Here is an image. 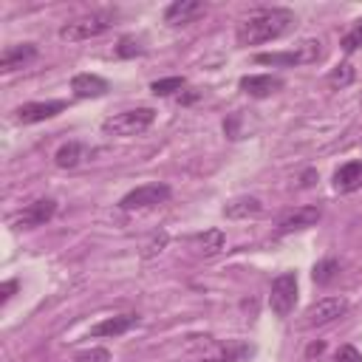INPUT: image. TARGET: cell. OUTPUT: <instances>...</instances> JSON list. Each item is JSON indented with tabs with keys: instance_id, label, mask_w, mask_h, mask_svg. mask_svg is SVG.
Returning a JSON list of instances; mask_svg holds the SVG:
<instances>
[{
	"instance_id": "cell-1",
	"label": "cell",
	"mask_w": 362,
	"mask_h": 362,
	"mask_svg": "<svg viewBox=\"0 0 362 362\" xmlns=\"http://www.w3.org/2000/svg\"><path fill=\"white\" fill-rule=\"evenodd\" d=\"M297 20H294V11H288V8H277V6H272V8H257V11H252L249 17H243L240 23H238V28H235V40H238V45H260V42H269V40H277V37H283L286 31H291V25H294Z\"/></svg>"
},
{
	"instance_id": "cell-2",
	"label": "cell",
	"mask_w": 362,
	"mask_h": 362,
	"mask_svg": "<svg viewBox=\"0 0 362 362\" xmlns=\"http://www.w3.org/2000/svg\"><path fill=\"white\" fill-rule=\"evenodd\" d=\"M156 119V110L153 107H136V110H122L110 119L102 122V130L107 136H136V133H144Z\"/></svg>"
},
{
	"instance_id": "cell-3",
	"label": "cell",
	"mask_w": 362,
	"mask_h": 362,
	"mask_svg": "<svg viewBox=\"0 0 362 362\" xmlns=\"http://www.w3.org/2000/svg\"><path fill=\"white\" fill-rule=\"evenodd\" d=\"M322 54L320 48V40H303L300 45H294L291 51H272V54H257L255 62L260 65H308V62H317Z\"/></svg>"
},
{
	"instance_id": "cell-4",
	"label": "cell",
	"mask_w": 362,
	"mask_h": 362,
	"mask_svg": "<svg viewBox=\"0 0 362 362\" xmlns=\"http://www.w3.org/2000/svg\"><path fill=\"white\" fill-rule=\"evenodd\" d=\"M297 303V274L294 272H283L272 280V291H269V305L277 317H288L294 311Z\"/></svg>"
},
{
	"instance_id": "cell-5",
	"label": "cell",
	"mask_w": 362,
	"mask_h": 362,
	"mask_svg": "<svg viewBox=\"0 0 362 362\" xmlns=\"http://www.w3.org/2000/svg\"><path fill=\"white\" fill-rule=\"evenodd\" d=\"M110 17L107 14H85V17H76L71 23H65L59 28V37L62 40H71V42H79V40H90V37H99L110 28Z\"/></svg>"
},
{
	"instance_id": "cell-6",
	"label": "cell",
	"mask_w": 362,
	"mask_h": 362,
	"mask_svg": "<svg viewBox=\"0 0 362 362\" xmlns=\"http://www.w3.org/2000/svg\"><path fill=\"white\" fill-rule=\"evenodd\" d=\"M167 198H170V187L153 181V184H141V187L130 189V192L119 201V206H122L124 212H133V209H150V206L164 204Z\"/></svg>"
},
{
	"instance_id": "cell-7",
	"label": "cell",
	"mask_w": 362,
	"mask_h": 362,
	"mask_svg": "<svg viewBox=\"0 0 362 362\" xmlns=\"http://www.w3.org/2000/svg\"><path fill=\"white\" fill-rule=\"evenodd\" d=\"M345 311H348V300H342V297H322V300H317V303L308 305V311H305V325H308V328H314V325H328V322L339 320Z\"/></svg>"
},
{
	"instance_id": "cell-8",
	"label": "cell",
	"mask_w": 362,
	"mask_h": 362,
	"mask_svg": "<svg viewBox=\"0 0 362 362\" xmlns=\"http://www.w3.org/2000/svg\"><path fill=\"white\" fill-rule=\"evenodd\" d=\"M252 354L255 348L246 342H206V351L198 359L201 362H240Z\"/></svg>"
},
{
	"instance_id": "cell-9",
	"label": "cell",
	"mask_w": 362,
	"mask_h": 362,
	"mask_svg": "<svg viewBox=\"0 0 362 362\" xmlns=\"http://www.w3.org/2000/svg\"><path fill=\"white\" fill-rule=\"evenodd\" d=\"M65 110V102L62 99H48V102H25L14 110V119L20 124H37V122H45L57 113Z\"/></svg>"
},
{
	"instance_id": "cell-10",
	"label": "cell",
	"mask_w": 362,
	"mask_h": 362,
	"mask_svg": "<svg viewBox=\"0 0 362 362\" xmlns=\"http://www.w3.org/2000/svg\"><path fill=\"white\" fill-rule=\"evenodd\" d=\"M57 215V201L54 198H37L31 201L20 215H17V229H34V226H42L48 223L51 218Z\"/></svg>"
},
{
	"instance_id": "cell-11",
	"label": "cell",
	"mask_w": 362,
	"mask_h": 362,
	"mask_svg": "<svg viewBox=\"0 0 362 362\" xmlns=\"http://www.w3.org/2000/svg\"><path fill=\"white\" fill-rule=\"evenodd\" d=\"M201 14H204V3H198V0H175V3H170L164 8V23L167 25H187Z\"/></svg>"
},
{
	"instance_id": "cell-12",
	"label": "cell",
	"mask_w": 362,
	"mask_h": 362,
	"mask_svg": "<svg viewBox=\"0 0 362 362\" xmlns=\"http://www.w3.org/2000/svg\"><path fill=\"white\" fill-rule=\"evenodd\" d=\"M34 57H37V45H34V42H17V45H8V48L0 54V71H3V74H11V71L28 65Z\"/></svg>"
},
{
	"instance_id": "cell-13",
	"label": "cell",
	"mask_w": 362,
	"mask_h": 362,
	"mask_svg": "<svg viewBox=\"0 0 362 362\" xmlns=\"http://www.w3.org/2000/svg\"><path fill=\"white\" fill-rule=\"evenodd\" d=\"M283 88V79L280 76H269V74H252V76H240V90L255 96V99H263V96H272Z\"/></svg>"
},
{
	"instance_id": "cell-14",
	"label": "cell",
	"mask_w": 362,
	"mask_h": 362,
	"mask_svg": "<svg viewBox=\"0 0 362 362\" xmlns=\"http://www.w3.org/2000/svg\"><path fill=\"white\" fill-rule=\"evenodd\" d=\"M71 90L79 99H99V96H105L110 90V85H107V79H102L96 74H76L71 79Z\"/></svg>"
},
{
	"instance_id": "cell-15",
	"label": "cell",
	"mask_w": 362,
	"mask_h": 362,
	"mask_svg": "<svg viewBox=\"0 0 362 362\" xmlns=\"http://www.w3.org/2000/svg\"><path fill=\"white\" fill-rule=\"evenodd\" d=\"M320 206H300L294 209L291 215H286L280 223H277V235H288V232H297V229H305V226H314L320 221Z\"/></svg>"
},
{
	"instance_id": "cell-16",
	"label": "cell",
	"mask_w": 362,
	"mask_h": 362,
	"mask_svg": "<svg viewBox=\"0 0 362 362\" xmlns=\"http://www.w3.org/2000/svg\"><path fill=\"white\" fill-rule=\"evenodd\" d=\"M139 322V314H116L90 328V337H122Z\"/></svg>"
},
{
	"instance_id": "cell-17",
	"label": "cell",
	"mask_w": 362,
	"mask_h": 362,
	"mask_svg": "<svg viewBox=\"0 0 362 362\" xmlns=\"http://www.w3.org/2000/svg\"><path fill=\"white\" fill-rule=\"evenodd\" d=\"M362 187V161H348L334 173V189L337 192H354Z\"/></svg>"
},
{
	"instance_id": "cell-18",
	"label": "cell",
	"mask_w": 362,
	"mask_h": 362,
	"mask_svg": "<svg viewBox=\"0 0 362 362\" xmlns=\"http://www.w3.org/2000/svg\"><path fill=\"white\" fill-rule=\"evenodd\" d=\"M260 209H263L260 198H255V195H240V198H235V201H229V204L223 206V215H226V218H235V221H240V218L257 215Z\"/></svg>"
},
{
	"instance_id": "cell-19",
	"label": "cell",
	"mask_w": 362,
	"mask_h": 362,
	"mask_svg": "<svg viewBox=\"0 0 362 362\" xmlns=\"http://www.w3.org/2000/svg\"><path fill=\"white\" fill-rule=\"evenodd\" d=\"M82 156H85V147H82L79 141H65V144L57 147V153H54V164L62 167V170H74V167L82 161Z\"/></svg>"
},
{
	"instance_id": "cell-20",
	"label": "cell",
	"mask_w": 362,
	"mask_h": 362,
	"mask_svg": "<svg viewBox=\"0 0 362 362\" xmlns=\"http://www.w3.org/2000/svg\"><path fill=\"white\" fill-rule=\"evenodd\" d=\"M223 232L221 229H206V232H201V235H195V243H198V249H201V255H206V257H212V255H218L221 249H223Z\"/></svg>"
},
{
	"instance_id": "cell-21",
	"label": "cell",
	"mask_w": 362,
	"mask_h": 362,
	"mask_svg": "<svg viewBox=\"0 0 362 362\" xmlns=\"http://www.w3.org/2000/svg\"><path fill=\"white\" fill-rule=\"evenodd\" d=\"M337 274H339V263H337L334 257L320 260V263L314 266V272H311V277H314V283H317V286H328Z\"/></svg>"
},
{
	"instance_id": "cell-22",
	"label": "cell",
	"mask_w": 362,
	"mask_h": 362,
	"mask_svg": "<svg viewBox=\"0 0 362 362\" xmlns=\"http://www.w3.org/2000/svg\"><path fill=\"white\" fill-rule=\"evenodd\" d=\"M354 76H356L354 65H351V62H342V65H337V68L328 74V85H331L334 90H339V88H348V85L354 82Z\"/></svg>"
},
{
	"instance_id": "cell-23",
	"label": "cell",
	"mask_w": 362,
	"mask_h": 362,
	"mask_svg": "<svg viewBox=\"0 0 362 362\" xmlns=\"http://www.w3.org/2000/svg\"><path fill=\"white\" fill-rule=\"evenodd\" d=\"M184 85H187V79H184V76H167V79H156V82L150 85V90H153L156 96H170V93L181 90Z\"/></svg>"
},
{
	"instance_id": "cell-24",
	"label": "cell",
	"mask_w": 362,
	"mask_h": 362,
	"mask_svg": "<svg viewBox=\"0 0 362 362\" xmlns=\"http://www.w3.org/2000/svg\"><path fill=\"white\" fill-rule=\"evenodd\" d=\"M116 54H119V57H124V59H130V57L144 54V48H141V42H139V40H133V37H122V40H119V45H116Z\"/></svg>"
},
{
	"instance_id": "cell-25",
	"label": "cell",
	"mask_w": 362,
	"mask_h": 362,
	"mask_svg": "<svg viewBox=\"0 0 362 362\" xmlns=\"http://www.w3.org/2000/svg\"><path fill=\"white\" fill-rule=\"evenodd\" d=\"M167 240H170V235H167V232H156V235L147 240V246H144L141 257H147V260H150V257H156V255H158V252L167 246Z\"/></svg>"
},
{
	"instance_id": "cell-26",
	"label": "cell",
	"mask_w": 362,
	"mask_h": 362,
	"mask_svg": "<svg viewBox=\"0 0 362 362\" xmlns=\"http://www.w3.org/2000/svg\"><path fill=\"white\" fill-rule=\"evenodd\" d=\"M359 45H362V20H356V25L342 37V51L351 54V51H356Z\"/></svg>"
},
{
	"instance_id": "cell-27",
	"label": "cell",
	"mask_w": 362,
	"mask_h": 362,
	"mask_svg": "<svg viewBox=\"0 0 362 362\" xmlns=\"http://www.w3.org/2000/svg\"><path fill=\"white\" fill-rule=\"evenodd\" d=\"M74 362H110V351L107 348H90V351H79L74 356Z\"/></svg>"
},
{
	"instance_id": "cell-28",
	"label": "cell",
	"mask_w": 362,
	"mask_h": 362,
	"mask_svg": "<svg viewBox=\"0 0 362 362\" xmlns=\"http://www.w3.org/2000/svg\"><path fill=\"white\" fill-rule=\"evenodd\" d=\"M331 362H362V354H359L354 345H342V348L334 354Z\"/></svg>"
},
{
	"instance_id": "cell-29",
	"label": "cell",
	"mask_w": 362,
	"mask_h": 362,
	"mask_svg": "<svg viewBox=\"0 0 362 362\" xmlns=\"http://www.w3.org/2000/svg\"><path fill=\"white\" fill-rule=\"evenodd\" d=\"M14 291H17V280H6V283L0 286V303H8Z\"/></svg>"
},
{
	"instance_id": "cell-30",
	"label": "cell",
	"mask_w": 362,
	"mask_h": 362,
	"mask_svg": "<svg viewBox=\"0 0 362 362\" xmlns=\"http://www.w3.org/2000/svg\"><path fill=\"white\" fill-rule=\"evenodd\" d=\"M223 130H226V136H229V139H240V133H238V116L226 119V122H223Z\"/></svg>"
},
{
	"instance_id": "cell-31",
	"label": "cell",
	"mask_w": 362,
	"mask_h": 362,
	"mask_svg": "<svg viewBox=\"0 0 362 362\" xmlns=\"http://www.w3.org/2000/svg\"><path fill=\"white\" fill-rule=\"evenodd\" d=\"M198 99V90H187V93H178V102L181 105H192Z\"/></svg>"
},
{
	"instance_id": "cell-32",
	"label": "cell",
	"mask_w": 362,
	"mask_h": 362,
	"mask_svg": "<svg viewBox=\"0 0 362 362\" xmlns=\"http://www.w3.org/2000/svg\"><path fill=\"white\" fill-rule=\"evenodd\" d=\"M314 178H317V173H314V170H305V173H303V187H311Z\"/></svg>"
},
{
	"instance_id": "cell-33",
	"label": "cell",
	"mask_w": 362,
	"mask_h": 362,
	"mask_svg": "<svg viewBox=\"0 0 362 362\" xmlns=\"http://www.w3.org/2000/svg\"><path fill=\"white\" fill-rule=\"evenodd\" d=\"M322 351H325V342H314V345H308V356H314V354L320 356Z\"/></svg>"
}]
</instances>
